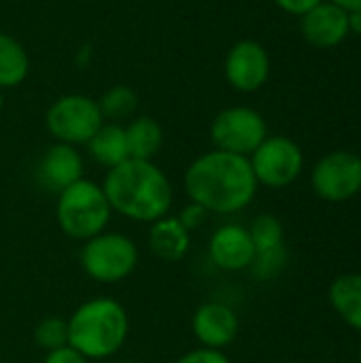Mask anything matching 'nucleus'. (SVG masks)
<instances>
[{
    "label": "nucleus",
    "mask_w": 361,
    "mask_h": 363,
    "mask_svg": "<svg viewBox=\"0 0 361 363\" xmlns=\"http://www.w3.org/2000/svg\"><path fill=\"white\" fill-rule=\"evenodd\" d=\"M257 181L249 157L211 149L185 168L183 189L189 202L211 215H234L245 211L257 194Z\"/></svg>",
    "instance_id": "f257e3e1"
},
{
    "label": "nucleus",
    "mask_w": 361,
    "mask_h": 363,
    "mask_svg": "<svg viewBox=\"0 0 361 363\" xmlns=\"http://www.w3.org/2000/svg\"><path fill=\"white\" fill-rule=\"evenodd\" d=\"M113 213L136 221L153 223L170 215L174 189L168 174L153 160H126L106 170L100 183Z\"/></svg>",
    "instance_id": "f03ea898"
},
{
    "label": "nucleus",
    "mask_w": 361,
    "mask_h": 363,
    "mask_svg": "<svg viewBox=\"0 0 361 363\" xmlns=\"http://www.w3.org/2000/svg\"><path fill=\"white\" fill-rule=\"evenodd\" d=\"M68 347L79 351L89 362H102L117 355L130 334V317L115 298H91L79 304L70 317Z\"/></svg>",
    "instance_id": "7ed1b4c3"
},
{
    "label": "nucleus",
    "mask_w": 361,
    "mask_h": 363,
    "mask_svg": "<svg viewBox=\"0 0 361 363\" xmlns=\"http://www.w3.org/2000/svg\"><path fill=\"white\" fill-rule=\"evenodd\" d=\"M113 217V208L100 183L81 179L70 187L62 189L55 200V221L60 230L79 242L106 230Z\"/></svg>",
    "instance_id": "20e7f679"
},
{
    "label": "nucleus",
    "mask_w": 361,
    "mask_h": 363,
    "mask_svg": "<svg viewBox=\"0 0 361 363\" xmlns=\"http://www.w3.org/2000/svg\"><path fill=\"white\" fill-rule=\"evenodd\" d=\"M138 245L123 232L104 230L83 242L79 264L83 272L100 285H117L138 268Z\"/></svg>",
    "instance_id": "39448f33"
},
{
    "label": "nucleus",
    "mask_w": 361,
    "mask_h": 363,
    "mask_svg": "<svg viewBox=\"0 0 361 363\" xmlns=\"http://www.w3.org/2000/svg\"><path fill=\"white\" fill-rule=\"evenodd\" d=\"M104 123L98 100L85 94H64L45 111V128L55 143L85 147Z\"/></svg>",
    "instance_id": "423d86ee"
},
{
    "label": "nucleus",
    "mask_w": 361,
    "mask_h": 363,
    "mask_svg": "<svg viewBox=\"0 0 361 363\" xmlns=\"http://www.w3.org/2000/svg\"><path fill=\"white\" fill-rule=\"evenodd\" d=\"M211 143L219 151L249 157L268 136L266 119L251 106H228L211 121Z\"/></svg>",
    "instance_id": "0eeeda50"
},
{
    "label": "nucleus",
    "mask_w": 361,
    "mask_h": 363,
    "mask_svg": "<svg viewBox=\"0 0 361 363\" xmlns=\"http://www.w3.org/2000/svg\"><path fill=\"white\" fill-rule=\"evenodd\" d=\"M257 185L281 189L291 185L304 168V155L296 140L287 136H266V140L249 155Z\"/></svg>",
    "instance_id": "6e6552de"
},
{
    "label": "nucleus",
    "mask_w": 361,
    "mask_h": 363,
    "mask_svg": "<svg viewBox=\"0 0 361 363\" xmlns=\"http://www.w3.org/2000/svg\"><path fill=\"white\" fill-rule=\"evenodd\" d=\"M311 185L321 200H351L361 191V157L353 151H332L323 155L313 168Z\"/></svg>",
    "instance_id": "1a4fd4ad"
},
{
    "label": "nucleus",
    "mask_w": 361,
    "mask_h": 363,
    "mask_svg": "<svg viewBox=\"0 0 361 363\" xmlns=\"http://www.w3.org/2000/svg\"><path fill=\"white\" fill-rule=\"evenodd\" d=\"M223 77L236 91L251 94L262 89L270 77V55L260 40H236L223 57Z\"/></svg>",
    "instance_id": "9d476101"
},
{
    "label": "nucleus",
    "mask_w": 361,
    "mask_h": 363,
    "mask_svg": "<svg viewBox=\"0 0 361 363\" xmlns=\"http://www.w3.org/2000/svg\"><path fill=\"white\" fill-rule=\"evenodd\" d=\"M191 332L194 338L200 342V347L223 351L236 340L240 332V319L232 306L211 300L194 311Z\"/></svg>",
    "instance_id": "9b49d317"
},
{
    "label": "nucleus",
    "mask_w": 361,
    "mask_h": 363,
    "mask_svg": "<svg viewBox=\"0 0 361 363\" xmlns=\"http://www.w3.org/2000/svg\"><path fill=\"white\" fill-rule=\"evenodd\" d=\"M85 172V160L79 147L53 143L49 145L36 162V181L53 194L70 187L72 183L81 181Z\"/></svg>",
    "instance_id": "f8f14e48"
},
{
    "label": "nucleus",
    "mask_w": 361,
    "mask_h": 363,
    "mask_svg": "<svg viewBox=\"0 0 361 363\" xmlns=\"http://www.w3.org/2000/svg\"><path fill=\"white\" fill-rule=\"evenodd\" d=\"M300 32L309 45L317 49H334L351 34L349 11L330 0H321L300 17Z\"/></svg>",
    "instance_id": "ddd939ff"
},
{
    "label": "nucleus",
    "mask_w": 361,
    "mask_h": 363,
    "mask_svg": "<svg viewBox=\"0 0 361 363\" xmlns=\"http://www.w3.org/2000/svg\"><path fill=\"white\" fill-rule=\"evenodd\" d=\"M209 257L213 266L226 272L251 268L255 259V247L249 230L238 223H226L217 228L209 238Z\"/></svg>",
    "instance_id": "4468645a"
},
{
    "label": "nucleus",
    "mask_w": 361,
    "mask_h": 363,
    "mask_svg": "<svg viewBox=\"0 0 361 363\" xmlns=\"http://www.w3.org/2000/svg\"><path fill=\"white\" fill-rule=\"evenodd\" d=\"M149 251L166 264L183 262L191 247V234L183 228L177 215H166L153 223H149L147 232Z\"/></svg>",
    "instance_id": "2eb2a0df"
},
{
    "label": "nucleus",
    "mask_w": 361,
    "mask_h": 363,
    "mask_svg": "<svg viewBox=\"0 0 361 363\" xmlns=\"http://www.w3.org/2000/svg\"><path fill=\"white\" fill-rule=\"evenodd\" d=\"M85 147H87L89 157L98 166H102L104 170H111V168L123 164L126 160H130V149H128L123 123L104 121Z\"/></svg>",
    "instance_id": "dca6fc26"
},
{
    "label": "nucleus",
    "mask_w": 361,
    "mask_h": 363,
    "mask_svg": "<svg viewBox=\"0 0 361 363\" xmlns=\"http://www.w3.org/2000/svg\"><path fill=\"white\" fill-rule=\"evenodd\" d=\"M126 138L132 160H155L164 145V130L153 117L136 115L126 123Z\"/></svg>",
    "instance_id": "f3484780"
},
{
    "label": "nucleus",
    "mask_w": 361,
    "mask_h": 363,
    "mask_svg": "<svg viewBox=\"0 0 361 363\" xmlns=\"http://www.w3.org/2000/svg\"><path fill=\"white\" fill-rule=\"evenodd\" d=\"M328 298L340 319L353 330L361 332V274L353 272L334 279Z\"/></svg>",
    "instance_id": "a211bd4d"
},
{
    "label": "nucleus",
    "mask_w": 361,
    "mask_h": 363,
    "mask_svg": "<svg viewBox=\"0 0 361 363\" xmlns=\"http://www.w3.org/2000/svg\"><path fill=\"white\" fill-rule=\"evenodd\" d=\"M30 74V55L13 34L0 32V89L21 85Z\"/></svg>",
    "instance_id": "6ab92c4d"
},
{
    "label": "nucleus",
    "mask_w": 361,
    "mask_h": 363,
    "mask_svg": "<svg viewBox=\"0 0 361 363\" xmlns=\"http://www.w3.org/2000/svg\"><path fill=\"white\" fill-rule=\"evenodd\" d=\"M96 100H98V106H100V113H102V119L104 121L123 123V125L130 119L136 117L138 104H140L138 91L134 87L126 85V83H117V85L109 87Z\"/></svg>",
    "instance_id": "aec40b11"
},
{
    "label": "nucleus",
    "mask_w": 361,
    "mask_h": 363,
    "mask_svg": "<svg viewBox=\"0 0 361 363\" xmlns=\"http://www.w3.org/2000/svg\"><path fill=\"white\" fill-rule=\"evenodd\" d=\"M247 230L251 234V240H253V247H255V255H266V253L283 251L285 234H283V223H281L279 217H274L270 213L257 215Z\"/></svg>",
    "instance_id": "412c9836"
},
{
    "label": "nucleus",
    "mask_w": 361,
    "mask_h": 363,
    "mask_svg": "<svg viewBox=\"0 0 361 363\" xmlns=\"http://www.w3.org/2000/svg\"><path fill=\"white\" fill-rule=\"evenodd\" d=\"M34 342L45 353L62 349L68 345V325L66 319L60 317H45L34 328Z\"/></svg>",
    "instance_id": "4be33fe9"
},
{
    "label": "nucleus",
    "mask_w": 361,
    "mask_h": 363,
    "mask_svg": "<svg viewBox=\"0 0 361 363\" xmlns=\"http://www.w3.org/2000/svg\"><path fill=\"white\" fill-rule=\"evenodd\" d=\"M209 217H211V213L206 211V208H202L200 204H196V202H187L183 208H181V213L177 215V219L183 223V228L191 234V232H196V230H200L206 221H209Z\"/></svg>",
    "instance_id": "5701e85b"
},
{
    "label": "nucleus",
    "mask_w": 361,
    "mask_h": 363,
    "mask_svg": "<svg viewBox=\"0 0 361 363\" xmlns=\"http://www.w3.org/2000/svg\"><path fill=\"white\" fill-rule=\"evenodd\" d=\"M174 363H232V359L223 351L198 347V349L183 353L179 359H174Z\"/></svg>",
    "instance_id": "b1692460"
},
{
    "label": "nucleus",
    "mask_w": 361,
    "mask_h": 363,
    "mask_svg": "<svg viewBox=\"0 0 361 363\" xmlns=\"http://www.w3.org/2000/svg\"><path fill=\"white\" fill-rule=\"evenodd\" d=\"M43 363H91L87 357H83L79 351H74L72 347H62V349H55V351H49L45 353V359Z\"/></svg>",
    "instance_id": "393cba45"
},
{
    "label": "nucleus",
    "mask_w": 361,
    "mask_h": 363,
    "mask_svg": "<svg viewBox=\"0 0 361 363\" xmlns=\"http://www.w3.org/2000/svg\"><path fill=\"white\" fill-rule=\"evenodd\" d=\"M281 11L289 13V15H298L302 17L306 11H311L313 6H317L321 0H272Z\"/></svg>",
    "instance_id": "a878e982"
},
{
    "label": "nucleus",
    "mask_w": 361,
    "mask_h": 363,
    "mask_svg": "<svg viewBox=\"0 0 361 363\" xmlns=\"http://www.w3.org/2000/svg\"><path fill=\"white\" fill-rule=\"evenodd\" d=\"M349 32L361 36V9L349 11Z\"/></svg>",
    "instance_id": "bb28decb"
},
{
    "label": "nucleus",
    "mask_w": 361,
    "mask_h": 363,
    "mask_svg": "<svg viewBox=\"0 0 361 363\" xmlns=\"http://www.w3.org/2000/svg\"><path fill=\"white\" fill-rule=\"evenodd\" d=\"M334 4H338L345 11H353V9H361V0H330Z\"/></svg>",
    "instance_id": "cd10ccee"
},
{
    "label": "nucleus",
    "mask_w": 361,
    "mask_h": 363,
    "mask_svg": "<svg viewBox=\"0 0 361 363\" xmlns=\"http://www.w3.org/2000/svg\"><path fill=\"white\" fill-rule=\"evenodd\" d=\"M2 108H4V91L0 89V113H2Z\"/></svg>",
    "instance_id": "c85d7f7f"
},
{
    "label": "nucleus",
    "mask_w": 361,
    "mask_h": 363,
    "mask_svg": "<svg viewBox=\"0 0 361 363\" xmlns=\"http://www.w3.org/2000/svg\"><path fill=\"white\" fill-rule=\"evenodd\" d=\"M117 363H140V362H134V359H121V362Z\"/></svg>",
    "instance_id": "c756f323"
},
{
    "label": "nucleus",
    "mask_w": 361,
    "mask_h": 363,
    "mask_svg": "<svg viewBox=\"0 0 361 363\" xmlns=\"http://www.w3.org/2000/svg\"><path fill=\"white\" fill-rule=\"evenodd\" d=\"M360 363H361V347H360Z\"/></svg>",
    "instance_id": "7c9ffc66"
}]
</instances>
